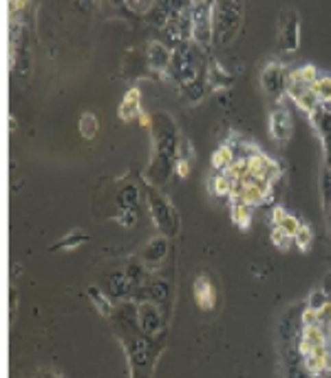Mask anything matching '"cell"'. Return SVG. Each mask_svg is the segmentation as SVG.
<instances>
[{
    "instance_id": "6da1fadb",
    "label": "cell",
    "mask_w": 331,
    "mask_h": 378,
    "mask_svg": "<svg viewBox=\"0 0 331 378\" xmlns=\"http://www.w3.org/2000/svg\"><path fill=\"white\" fill-rule=\"evenodd\" d=\"M212 12L214 7L210 3H197L190 9V14H193V40L201 47H208L212 43V36H214Z\"/></svg>"
},
{
    "instance_id": "7a4b0ae2",
    "label": "cell",
    "mask_w": 331,
    "mask_h": 378,
    "mask_svg": "<svg viewBox=\"0 0 331 378\" xmlns=\"http://www.w3.org/2000/svg\"><path fill=\"white\" fill-rule=\"evenodd\" d=\"M212 20H214V36L228 43V40L236 34V27L241 23V9L238 5H232V3L214 5Z\"/></svg>"
},
{
    "instance_id": "3957f363",
    "label": "cell",
    "mask_w": 331,
    "mask_h": 378,
    "mask_svg": "<svg viewBox=\"0 0 331 378\" xmlns=\"http://www.w3.org/2000/svg\"><path fill=\"white\" fill-rule=\"evenodd\" d=\"M245 157H247V171L252 177L265 179V182L274 184V182H278V177L283 175V168H280V164L274 162V159L269 155H265L263 151H254V153H249Z\"/></svg>"
},
{
    "instance_id": "277c9868",
    "label": "cell",
    "mask_w": 331,
    "mask_h": 378,
    "mask_svg": "<svg viewBox=\"0 0 331 378\" xmlns=\"http://www.w3.org/2000/svg\"><path fill=\"white\" fill-rule=\"evenodd\" d=\"M278 43H280V49H285V51H296L300 47V20H298V14L292 12V9L280 14Z\"/></svg>"
},
{
    "instance_id": "5b68a950",
    "label": "cell",
    "mask_w": 331,
    "mask_h": 378,
    "mask_svg": "<svg viewBox=\"0 0 331 378\" xmlns=\"http://www.w3.org/2000/svg\"><path fill=\"white\" fill-rule=\"evenodd\" d=\"M287 75L289 73L280 62H269L263 69V73H260V84H263V88L269 95L280 97L283 93H287Z\"/></svg>"
},
{
    "instance_id": "8992f818",
    "label": "cell",
    "mask_w": 331,
    "mask_h": 378,
    "mask_svg": "<svg viewBox=\"0 0 331 378\" xmlns=\"http://www.w3.org/2000/svg\"><path fill=\"white\" fill-rule=\"evenodd\" d=\"M287 95L298 104V108H303V111L309 113V115H312L318 106H323V104L318 102V97L314 95L312 86H307V84H292V82H287Z\"/></svg>"
},
{
    "instance_id": "52a82bcc",
    "label": "cell",
    "mask_w": 331,
    "mask_h": 378,
    "mask_svg": "<svg viewBox=\"0 0 331 378\" xmlns=\"http://www.w3.org/2000/svg\"><path fill=\"white\" fill-rule=\"evenodd\" d=\"M269 135L274 137V142L285 144L289 135H292V117L283 108H276L269 115Z\"/></svg>"
},
{
    "instance_id": "ba28073f",
    "label": "cell",
    "mask_w": 331,
    "mask_h": 378,
    "mask_svg": "<svg viewBox=\"0 0 331 378\" xmlns=\"http://www.w3.org/2000/svg\"><path fill=\"white\" fill-rule=\"evenodd\" d=\"M323 347H329L327 334L320 330V327H303V334H300V343H298L300 354L309 356L316 350H323Z\"/></svg>"
},
{
    "instance_id": "9c48e42d",
    "label": "cell",
    "mask_w": 331,
    "mask_h": 378,
    "mask_svg": "<svg viewBox=\"0 0 331 378\" xmlns=\"http://www.w3.org/2000/svg\"><path fill=\"white\" fill-rule=\"evenodd\" d=\"M193 294H195L197 305L201 307V310H212V307H214V301H217V296H214V285H212V281H210L208 274H199V276L195 279V283H193Z\"/></svg>"
},
{
    "instance_id": "30bf717a",
    "label": "cell",
    "mask_w": 331,
    "mask_h": 378,
    "mask_svg": "<svg viewBox=\"0 0 331 378\" xmlns=\"http://www.w3.org/2000/svg\"><path fill=\"white\" fill-rule=\"evenodd\" d=\"M117 113L122 122H130L133 117H139V113H142V93H139L137 86L128 88V93L124 95L122 102H119Z\"/></svg>"
},
{
    "instance_id": "8fae6325",
    "label": "cell",
    "mask_w": 331,
    "mask_h": 378,
    "mask_svg": "<svg viewBox=\"0 0 331 378\" xmlns=\"http://www.w3.org/2000/svg\"><path fill=\"white\" fill-rule=\"evenodd\" d=\"M173 64V54L170 49L164 47L162 43H150L148 45V67L157 73H164L166 69Z\"/></svg>"
},
{
    "instance_id": "7c38bea8",
    "label": "cell",
    "mask_w": 331,
    "mask_h": 378,
    "mask_svg": "<svg viewBox=\"0 0 331 378\" xmlns=\"http://www.w3.org/2000/svg\"><path fill=\"white\" fill-rule=\"evenodd\" d=\"M305 367L312 376L331 374V352H329V347H323V350H316L309 356H305Z\"/></svg>"
},
{
    "instance_id": "4fadbf2b",
    "label": "cell",
    "mask_w": 331,
    "mask_h": 378,
    "mask_svg": "<svg viewBox=\"0 0 331 378\" xmlns=\"http://www.w3.org/2000/svg\"><path fill=\"white\" fill-rule=\"evenodd\" d=\"M170 69H173L175 75H182V82H193L197 75V64H195V60L186 54V49H184V54H182V49H179L177 56L173 58Z\"/></svg>"
},
{
    "instance_id": "5bb4252c",
    "label": "cell",
    "mask_w": 331,
    "mask_h": 378,
    "mask_svg": "<svg viewBox=\"0 0 331 378\" xmlns=\"http://www.w3.org/2000/svg\"><path fill=\"white\" fill-rule=\"evenodd\" d=\"M234 159H236L234 151L228 144H223V146H219L217 151L212 153V157H210V164H212L214 173H225L228 168L234 164Z\"/></svg>"
},
{
    "instance_id": "9a60e30c",
    "label": "cell",
    "mask_w": 331,
    "mask_h": 378,
    "mask_svg": "<svg viewBox=\"0 0 331 378\" xmlns=\"http://www.w3.org/2000/svg\"><path fill=\"white\" fill-rule=\"evenodd\" d=\"M318 69L314 64H305V67H298V69H292L287 75V82H292V84H307V86H312L316 82V78H318Z\"/></svg>"
},
{
    "instance_id": "2e32d148",
    "label": "cell",
    "mask_w": 331,
    "mask_h": 378,
    "mask_svg": "<svg viewBox=\"0 0 331 378\" xmlns=\"http://www.w3.org/2000/svg\"><path fill=\"white\" fill-rule=\"evenodd\" d=\"M232 222L241 231H247L252 224V206L247 204H232Z\"/></svg>"
},
{
    "instance_id": "e0dca14e",
    "label": "cell",
    "mask_w": 331,
    "mask_h": 378,
    "mask_svg": "<svg viewBox=\"0 0 331 378\" xmlns=\"http://www.w3.org/2000/svg\"><path fill=\"white\" fill-rule=\"evenodd\" d=\"M312 91L318 97V102L327 106L331 104V78L329 75H318L316 82L312 84Z\"/></svg>"
},
{
    "instance_id": "ac0fdd59",
    "label": "cell",
    "mask_w": 331,
    "mask_h": 378,
    "mask_svg": "<svg viewBox=\"0 0 331 378\" xmlns=\"http://www.w3.org/2000/svg\"><path fill=\"white\" fill-rule=\"evenodd\" d=\"M210 191L217 197H232V182L223 173H214L210 177Z\"/></svg>"
},
{
    "instance_id": "d6986e66",
    "label": "cell",
    "mask_w": 331,
    "mask_h": 378,
    "mask_svg": "<svg viewBox=\"0 0 331 378\" xmlns=\"http://www.w3.org/2000/svg\"><path fill=\"white\" fill-rule=\"evenodd\" d=\"M269 241H272V246L276 248V250L287 252L289 248H292V244H294V237H289V235L283 231V228L274 226V228H272V235H269Z\"/></svg>"
},
{
    "instance_id": "ffe728a7",
    "label": "cell",
    "mask_w": 331,
    "mask_h": 378,
    "mask_svg": "<svg viewBox=\"0 0 331 378\" xmlns=\"http://www.w3.org/2000/svg\"><path fill=\"white\" fill-rule=\"evenodd\" d=\"M88 296H91L93 305L97 307V312L102 314V316H110V314H113V305H110V301L102 294V290H99V287H88Z\"/></svg>"
},
{
    "instance_id": "44dd1931",
    "label": "cell",
    "mask_w": 331,
    "mask_h": 378,
    "mask_svg": "<svg viewBox=\"0 0 331 378\" xmlns=\"http://www.w3.org/2000/svg\"><path fill=\"white\" fill-rule=\"evenodd\" d=\"M97 117L93 113H82V117H79V133H82L84 139H93L97 135Z\"/></svg>"
},
{
    "instance_id": "7402d4cb",
    "label": "cell",
    "mask_w": 331,
    "mask_h": 378,
    "mask_svg": "<svg viewBox=\"0 0 331 378\" xmlns=\"http://www.w3.org/2000/svg\"><path fill=\"white\" fill-rule=\"evenodd\" d=\"M294 244H296V248L300 252H307L309 248H312V244H314V233H312V228L309 226H300V231L296 233V237H294Z\"/></svg>"
},
{
    "instance_id": "603a6c76",
    "label": "cell",
    "mask_w": 331,
    "mask_h": 378,
    "mask_svg": "<svg viewBox=\"0 0 331 378\" xmlns=\"http://www.w3.org/2000/svg\"><path fill=\"white\" fill-rule=\"evenodd\" d=\"M210 82H214L217 88H223V86L232 84V78L221 69V64H210Z\"/></svg>"
},
{
    "instance_id": "cb8c5ba5",
    "label": "cell",
    "mask_w": 331,
    "mask_h": 378,
    "mask_svg": "<svg viewBox=\"0 0 331 378\" xmlns=\"http://www.w3.org/2000/svg\"><path fill=\"white\" fill-rule=\"evenodd\" d=\"M276 226H278V228H283V231H285L289 237H296V233L300 231V226H303V224H300L294 215H289V213H287V215H285L283 219H280V222H278Z\"/></svg>"
},
{
    "instance_id": "d4e9b609",
    "label": "cell",
    "mask_w": 331,
    "mask_h": 378,
    "mask_svg": "<svg viewBox=\"0 0 331 378\" xmlns=\"http://www.w3.org/2000/svg\"><path fill=\"white\" fill-rule=\"evenodd\" d=\"M86 241V237L82 231H77V233H71V235H66L64 241H60L58 246L60 248H64V250H73V248H77L79 244H84Z\"/></svg>"
},
{
    "instance_id": "484cf974",
    "label": "cell",
    "mask_w": 331,
    "mask_h": 378,
    "mask_svg": "<svg viewBox=\"0 0 331 378\" xmlns=\"http://www.w3.org/2000/svg\"><path fill=\"white\" fill-rule=\"evenodd\" d=\"M329 301H327V292L325 290H314L309 294V301H307V307H312V310H320V307H325Z\"/></svg>"
},
{
    "instance_id": "4316f807",
    "label": "cell",
    "mask_w": 331,
    "mask_h": 378,
    "mask_svg": "<svg viewBox=\"0 0 331 378\" xmlns=\"http://www.w3.org/2000/svg\"><path fill=\"white\" fill-rule=\"evenodd\" d=\"M303 327H320L318 310H312V307H305V312H303Z\"/></svg>"
},
{
    "instance_id": "83f0119b",
    "label": "cell",
    "mask_w": 331,
    "mask_h": 378,
    "mask_svg": "<svg viewBox=\"0 0 331 378\" xmlns=\"http://www.w3.org/2000/svg\"><path fill=\"white\" fill-rule=\"evenodd\" d=\"M318 321H320V327H331V303L318 310Z\"/></svg>"
},
{
    "instance_id": "f1b7e54d",
    "label": "cell",
    "mask_w": 331,
    "mask_h": 378,
    "mask_svg": "<svg viewBox=\"0 0 331 378\" xmlns=\"http://www.w3.org/2000/svg\"><path fill=\"white\" fill-rule=\"evenodd\" d=\"M175 173L182 177V179H186L188 175H190V162L188 159H179L177 157V162H175Z\"/></svg>"
},
{
    "instance_id": "f546056e",
    "label": "cell",
    "mask_w": 331,
    "mask_h": 378,
    "mask_svg": "<svg viewBox=\"0 0 331 378\" xmlns=\"http://www.w3.org/2000/svg\"><path fill=\"white\" fill-rule=\"evenodd\" d=\"M137 119H139V124H142L144 128H150V126H153V119H150V115H148V113H144V111L139 113V117H137Z\"/></svg>"
},
{
    "instance_id": "4dcf8cb0",
    "label": "cell",
    "mask_w": 331,
    "mask_h": 378,
    "mask_svg": "<svg viewBox=\"0 0 331 378\" xmlns=\"http://www.w3.org/2000/svg\"><path fill=\"white\" fill-rule=\"evenodd\" d=\"M325 287H327V290H325V292H331V274L327 276V281H325Z\"/></svg>"
},
{
    "instance_id": "1f68e13d",
    "label": "cell",
    "mask_w": 331,
    "mask_h": 378,
    "mask_svg": "<svg viewBox=\"0 0 331 378\" xmlns=\"http://www.w3.org/2000/svg\"><path fill=\"white\" fill-rule=\"evenodd\" d=\"M329 231H331V217H329Z\"/></svg>"
},
{
    "instance_id": "d6a6232c",
    "label": "cell",
    "mask_w": 331,
    "mask_h": 378,
    "mask_svg": "<svg viewBox=\"0 0 331 378\" xmlns=\"http://www.w3.org/2000/svg\"><path fill=\"white\" fill-rule=\"evenodd\" d=\"M327 108H329V113H331V104H327Z\"/></svg>"
}]
</instances>
